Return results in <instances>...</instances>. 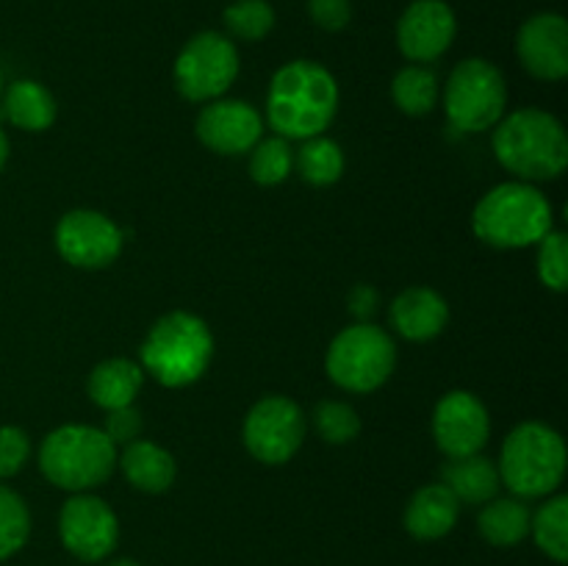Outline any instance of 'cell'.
<instances>
[{"label":"cell","mask_w":568,"mask_h":566,"mask_svg":"<svg viewBox=\"0 0 568 566\" xmlns=\"http://www.w3.org/2000/svg\"><path fill=\"white\" fill-rule=\"evenodd\" d=\"M244 447L261 464H286L297 455L305 438V416L294 400L283 394L261 397L244 416Z\"/></svg>","instance_id":"10"},{"label":"cell","mask_w":568,"mask_h":566,"mask_svg":"<svg viewBox=\"0 0 568 566\" xmlns=\"http://www.w3.org/2000/svg\"><path fill=\"white\" fill-rule=\"evenodd\" d=\"M142 370L161 386L183 388L197 383L214 358L211 327L192 311H170L150 327L142 342Z\"/></svg>","instance_id":"3"},{"label":"cell","mask_w":568,"mask_h":566,"mask_svg":"<svg viewBox=\"0 0 568 566\" xmlns=\"http://www.w3.org/2000/svg\"><path fill=\"white\" fill-rule=\"evenodd\" d=\"M31 533V514L26 499L11 488L0 486V560L20 553Z\"/></svg>","instance_id":"29"},{"label":"cell","mask_w":568,"mask_h":566,"mask_svg":"<svg viewBox=\"0 0 568 566\" xmlns=\"http://www.w3.org/2000/svg\"><path fill=\"white\" fill-rule=\"evenodd\" d=\"M0 92H3V72H0Z\"/></svg>","instance_id":"38"},{"label":"cell","mask_w":568,"mask_h":566,"mask_svg":"<svg viewBox=\"0 0 568 566\" xmlns=\"http://www.w3.org/2000/svg\"><path fill=\"white\" fill-rule=\"evenodd\" d=\"M294 166L311 186H333L344 175V150L320 133L303 139V148L294 155Z\"/></svg>","instance_id":"24"},{"label":"cell","mask_w":568,"mask_h":566,"mask_svg":"<svg viewBox=\"0 0 568 566\" xmlns=\"http://www.w3.org/2000/svg\"><path fill=\"white\" fill-rule=\"evenodd\" d=\"M125 244V233L105 214L92 209L67 211L55 225V250L81 270H103L114 264Z\"/></svg>","instance_id":"11"},{"label":"cell","mask_w":568,"mask_h":566,"mask_svg":"<svg viewBox=\"0 0 568 566\" xmlns=\"http://www.w3.org/2000/svg\"><path fill=\"white\" fill-rule=\"evenodd\" d=\"M231 37L242 42H261L275 28V9L270 0H236L222 14Z\"/></svg>","instance_id":"28"},{"label":"cell","mask_w":568,"mask_h":566,"mask_svg":"<svg viewBox=\"0 0 568 566\" xmlns=\"http://www.w3.org/2000/svg\"><path fill=\"white\" fill-rule=\"evenodd\" d=\"M308 14L322 31L338 33L353 20V3L349 0H308Z\"/></svg>","instance_id":"34"},{"label":"cell","mask_w":568,"mask_h":566,"mask_svg":"<svg viewBox=\"0 0 568 566\" xmlns=\"http://www.w3.org/2000/svg\"><path fill=\"white\" fill-rule=\"evenodd\" d=\"M116 464H120L125 481L144 494L166 492L178 475V464L170 449L159 447L148 438L125 444L122 453H116Z\"/></svg>","instance_id":"19"},{"label":"cell","mask_w":568,"mask_h":566,"mask_svg":"<svg viewBox=\"0 0 568 566\" xmlns=\"http://www.w3.org/2000/svg\"><path fill=\"white\" fill-rule=\"evenodd\" d=\"M442 483L458 503L486 505L499 492V469L491 458L475 453L466 458H449L442 469Z\"/></svg>","instance_id":"21"},{"label":"cell","mask_w":568,"mask_h":566,"mask_svg":"<svg viewBox=\"0 0 568 566\" xmlns=\"http://www.w3.org/2000/svg\"><path fill=\"white\" fill-rule=\"evenodd\" d=\"M142 427H144V422H142V414H139V408L125 405V408L109 411L103 433L111 438V444H114V447H125V444L136 442V438L142 436Z\"/></svg>","instance_id":"33"},{"label":"cell","mask_w":568,"mask_h":566,"mask_svg":"<svg viewBox=\"0 0 568 566\" xmlns=\"http://www.w3.org/2000/svg\"><path fill=\"white\" fill-rule=\"evenodd\" d=\"M460 503L444 483L422 486L405 505V530L419 542L444 538L458 525Z\"/></svg>","instance_id":"18"},{"label":"cell","mask_w":568,"mask_h":566,"mask_svg":"<svg viewBox=\"0 0 568 566\" xmlns=\"http://www.w3.org/2000/svg\"><path fill=\"white\" fill-rule=\"evenodd\" d=\"M294 170V153L283 137L258 139L250 150V178L261 186H277Z\"/></svg>","instance_id":"27"},{"label":"cell","mask_w":568,"mask_h":566,"mask_svg":"<svg viewBox=\"0 0 568 566\" xmlns=\"http://www.w3.org/2000/svg\"><path fill=\"white\" fill-rule=\"evenodd\" d=\"M499 481L519 499L549 497L566 475V442L544 422H521L499 453Z\"/></svg>","instance_id":"5"},{"label":"cell","mask_w":568,"mask_h":566,"mask_svg":"<svg viewBox=\"0 0 568 566\" xmlns=\"http://www.w3.org/2000/svg\"><path fill=\"white\" fill-rule=\"evenodd\" d=\"M447 300L430 286L403 289L392 303V325L408 342H430L447 327Z\"/></svg>","instance_id":"17"},{"label":"cell","mask_w":568,"mask_h":566,"mask_svg":"<svg viewBox=\"0 0 568 566\" xmlns=\"http://www.w3.org/2000/svg\"><path fill=\"white\" fill-rule=\"evenodd\" d=\"M338 109V83L331 70L308 59L283 64L266 92V120L283 139L325 133Z\"/></svg>","instance_id":"1"},{"label":"cell","mask_w":568,"mask_h":566,"mask_svg":"<svg viewBox=\"0 0 568 566\" xmlns=\"http://www.w3.org/2000/svg\"><path fill=\"white\" fill-rule=\"evenodd\" d=\"M6 159H9V139H6L3 128H0V170H3Z\"/></svg>","instance_id":"36"},{"label":"cell","mask_w":568,"mask_h":566,"mask_svg":"<svg viewBox=\"0 0 568 566\" xmlns=\"http://www.w3.org/2000/svg\"><path fill=\"white\" fill-rule=\"evenodd\" d=\"M3 111L11 125L28 133H39L53 125L59 105H55V98L50 94L48 87L31 81V78H22V81H14L6 89Z\"/></svg>","instance_id":"22"},{"label":"cell","mask_w":568,"mask_h":566,"mask_svg":"<svg viewBox=\"0 0 568 566\" xmlns=\"http://www.w3.org/2000/svg\"><path fill=\"white\" fill-rule=\"evenodd\" d=\"M392 98L397 109L408 117L430 114L438 100V78L425 64H410L397 72L392 83Z\"/></svg>","instance_id":"25"},{"label":"cell","mask_w":568,"mask_h":566,"mask_svg":"<svg viewBox=\"0 0 568 566\" xmlns=\"http://www.w3.org/2000/svg\"><path fill=\"white\" fill-rule=\"evenodd\" d=\"M31 455V438L22 427L0 425V481L14 477Z\"/></svg>","instance_id":"32"},{"label":"cell","mask_w":568,"mask_h":566,"mask_svg":"<svg viewBox=\"0 0 568 566\" xmlns=\"http://www.w3.org/2000/svg\"><path fill=\"white\" fill-rule=\"evenodd\" d=\"M377 305H381V292L369 283H358V286L349 289L347 294V309L355 320L366 322L369 316L377 314Z\"/></svg>","instance_id":"35"},{"label":"cell","mask_w":568,"mask_h":566,"mask_svg":"<svg viewBox=\"0 0 568 566\" xmlns=\"http://www.w3.org/2000/svg\"><path fill=\"white\" fill-rule=\"evenodd\" d=\"M314 425L327 444H349L361 436L358 411L342 400H325L316 405Z\"/></svg>","instance_id":"30"},{"label":"cell","mask_w":568,"mask_h":566,"mask_svg":"<svg viewBox=\"0 0 568 566\" xmlns=\"http://www.w3.org/2000/svg\"><path fill=\"white\" fill-rule=\"evenodd\" d=\"M488 436H491V416L477 394L455 388L438 400L433 411V438L447 458L480 453Z\"/></svg>","instance_id":"13"},{"label":"cell","mask_w":568,"mask_h":566,"mask_svg":"<svg viewBox=\"0 0 568 566\" xmlns=\"http://www.w3.org/2000/svg\"><path fill=\"white\" fill-rule=\"evenodd\" d=\"M530 511L519 497H494L477 516L483 538L494 547H516L530 533Z\"/></svg>","instance_id":"23"},{"label":"cell","mask_w":568,"mask_h":566,"mask_svg":"<svg viewBox=\"0 0 568 566\" xmlns=\"http://www.w3.org/2000/svg\"><path fill=\"white\" fill-rule=\"evenodd\" d=\"M109 566H142V564H136V560H131V558H120V560H111Z\"/></svg>","instance_id":"37"},{"label":"cell","mask_w":568,"mask_h":566,"mask_svg":"<svg viewBox=\"0 0 568 566\" xmlns=\"http://www.w3.org/2000/svg\"><path fill=\"white\" fill-rule=\"evenodd\" d=\"M516 53L532 78L564 81L568 75V22L552 11L530 17L519 28Z\"/></svg>","instance_id":"16"},{"label":"cell","mask_w":568,"mask_h":566,"mask_svg":"<svg viewBox=\"0 0 568 566\" xmlns=\"http://www.w3.org/2000/svg\"><path fill=\"white\" fill-rule=\"evenodd\" d=\"M538 277L552 292L568 289V239L564 231H549L538 242Z\"/></svg>","instance_id":"31"},{"label":"cell","mask_w":568,"mask_h":566,"mask_svg":"<svg viewBox=\"0 0 568 566\" xmlns=\"http://www.w3.org/2000/svg\"><path fill=\"white\" fill-rule=\"evenodd\" d=\"M116 466V447L103 427L61 425L39 447V469L64 492H89L109 481Z\"/></svg>","instance_id":"6"},{"label":"cell","mask_w":568,"mask_h":566,"mask_svg":"<svg viewBox=\"0 0 568 566\" xmlns=\"http://www.w3.org/2000/svg\"><path fill=\"white\" fill-rule=\"evenodd\" d=\"M144 370L131 358H109L89 372L87 392L92 403L103 411L125 408L133 405L136 394L142 392Z\"/></svg>","instance_id":"20"},{"label":"cell","mask_w":568,"mask_h":566,"mask_svg":"<svg viewBox=\"0 0 568 566\" xmlns=\"http://www.w3.org/2000/svg\"><path fill=\"white\" fill-rule=\"evenodd\" d=\"M471 231L499 250L530 247L552 231V203L525 181L499 183L475 205Z\"/></svg>","instance_id":"4"},{"label":"cell","mask_w":568,"mask_h":566,"mask_svg":"<svg viewBox=\"0 0 568 566\" xmlns=\"http://www.w3.org/2000/svg\"><path fill=\"white\" fill-rule=\"evenodd\" d=\"M530 533L536 536L538 549L558 564L568 560V497L555 494L549 497L536 516H530Z\"/></svg>","instance_id":"26"},{"label":"cell","mask_w":568,"mask_h":566,"mask_svg":"<svg viewBox=\"0 0 568 566\" xmlns=\"http://www.w3.org/2000/svg\"><path fill=\"white\" fill-rule=\"evenodd\" d=\"M197 139L222 155L250 153L264 133V120L247 100H211L197 114Z\"/></svg>","instance_id":"15"},{"label":"cell","mask_w":568,"mask_h":566,"mask_svg":"<svg viewBox=\"0 0 568 566\" xmlns=\"http://www.w3.org/2000/svg\"><path fill=\"white\" fill-rule=\"evenodd\" d=\"M59 536L78 560H103L120 542V522L111 505L94 494H72L59 514Z\"/></svg>","instance_id":"12"},{"label":"cell","mask_w":568,"mask_h":566,"mask_svg":"<svg viewBox=\"0 0 568 566\" xmlns=\"http://www.w3.org/2000/svg\"><path fill=\"white\" fill-rule=\"evenodd\" d=\"M327 375L344 392L369 394L392 377L397 347L383 327L358 322L338 333L327 347Z\"/></svg>","instance_id":"7"},{"label":"cell","mask_w":568,"mask_h":566,"mask_svg":"<svg viewBox=\"0 0 568 566\" xmlns=\"http://www.w3.org/2000/svg\"><path fill=\"white\" fill-rule=\"evenodd\" d=\"M494 155L525 183L555 181L568 166L564 122L544 109H519L494 125Z\"/></svg>","instance_id":"2"},{"label":"cell","mask_w":568,"mask_h":566,"mask_svg":"<svg viewBox=\"0 0 568 566\" xmlns=\"http://www.w3.org/2000/svg\"><path fill=\"white\" fill-rule=\"evenodd\" d=\"M508 109V83L486 59H464L444 87V111L455 131L480 133L497 125Z\"/></svg>","instance_id":"8"},{"label":"cell","mask_w":568,"mask_h":566,"mask_svg":"<svg viewBox=\"0 0 568 566\" xmlns=\"http://www.w3.org/2000/svg\"><path fill=\"white\" fill-rule=\"evenodd\" d=\"M458 33L455 11L444 0H414L397 22V44L416 64L442 59Z\"/></svg>","instance_id":"14"},{"label":"cell","mask_w":568,"mask_h":566,"mask_svg":"<svg viewBox=\"0 0 568 566\" xmlns=\"http://www.w3.org/2000/svg\"><path fill=\"white\" fill-rule=\"evenodd\" d=\"M239 50L231 37L203 31L189 39L175 59V87L189 103H211L231 89L239 75Z\"/></svg>","instance_id":"9"}]
</instances>
